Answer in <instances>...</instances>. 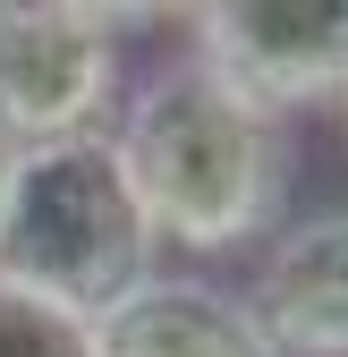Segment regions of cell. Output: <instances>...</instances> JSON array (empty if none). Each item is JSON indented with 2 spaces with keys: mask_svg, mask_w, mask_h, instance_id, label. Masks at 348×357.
Instances as JSON below:
<instances>
[{
  "mask_svg": "<svg viewBox=\"0 0 348 357\" xmlns=\"http://www.w3.org/2000/svg\"><path fill=\"white\" fill-rule=\"evenodd\" d=\"M111 145L153 221V247H187V255H230V247L272 238L297 188L289 119L238 102L187 52H170L153 77H136Z\"/></svg>",
  "mask_w": 348,
  "mask_h": 357,
  "instance_id": "cell-1",
  "label": "cell"
},
{
  "mask_svg": "<svg viewBox=\"0 0 348 357\" xmlns=\"http://www.w3.org/2000/svg\"><path fill=\"white\" fill-rule=\"evenodd\" d=\"M331 111H340V145H348V85H340V102H331Z\"/></svg>",
  "mask_w": 348,
  "mask_h": 357,
  "instance_id": "cell-8",
  "label": "cell"
},
{
  "mask_svg": "<svg viewBox=\"0 0 348 357\" xmlns=\"http://www.w3.org/2000/svg\"><path fill=\"white\" fill-rule=\"evenodd\" d=\"M0 357H94V324L0 281Z\"/></svg>",
  "mask_w": 348,
  "mask_h": 357,
  "instance_id": "cell-7",
  "label": "cell"
},
{
  "mask_svg": "<svg viewBox=\"0 0 348 357\" xmlns=\"http://www.w3.org/2000/svg\"><path fill=\"white\" fill-rule=\"evenodd\" d=\"M187 60L272 119L323 111L348 85V0H204L187 9Z\"/></svg>",
  "mask_w": 348,
  "mask_h": 357,
  "instance_id": "cell-4",
  "label": "cell"
},
{
  "mask_svg": "<svg viewBox=\"0 0 348 357\" xmlns=\"http://www.w3.org/2000/svg\"><path fill=\"white\" fill-rule=\"evenodd\" d=\"M145 273H153V221L127 188L111 128L9 153V178H0V281L94 324Z\"/></svg>",
  "mask_w": 348,
  "mask_h": 357,
  "instance_id": "cell-2",
  "label": "cell"
},
{
  "mask_svg": "<svg viewBox=\"0 0 348 357\" xmlns=\"http://www.w3.org/2000/svg\"><path fill=\"white\" fill-rule=\"evenodd\" d=\"M246 315L272 357H348V204L297 213L264 238Z\"/></svg>",
  "mask_w": 348,
  "mask_h": 357,
  "instance_id": "cell-5",
  "label": "cell"
},
{
  "mask_svg": "<svg viewBox=\"0 0 348 357\" xmlns=\"http://www.w3.org/2000/svg\"><path fill=\"white\" fill-rule=\"evenodd\" d=\"M94 357H272L246 298L196 273H145L94 315Z\"/></svg>",
  "mask_w": 348,
  "mask_h": 357,
  "instance_id": "cell-6",
  "label": "cell"
},
{
  "mask_svg": "<svg viewBox=\"0 0 348 357\" xmlns=\"http://www.w3.org/2000/svg\"><path fill=\"white\" fill-rule=\"evenodd\" d=\"M0 178H9V137H0Z\"/></svg>",
  "mask_w": 348,
  "mask_h": 357,
  "instance_id": "cell-9",
  "label": "cell"
},
{
  "mask_svg": "<svg viewBox=\"0 0 348 357\" xmlns=\"http://www.w3.org/2000/svg\"><path fill=\"white\" fill-rule=\"evenodd\" d=\"M119 26L94 0H0V137L9 153L102 137L119 111Z\"/></svg>",
  "mask_w": 348,
  "mask_h": 357,
  "instance_id": "cell-3",
  "label": "cell"
}]
</instances>
